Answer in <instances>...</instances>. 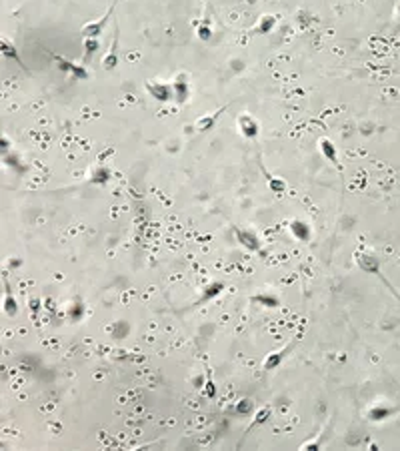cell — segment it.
<instances>
[{
    "mask_svg": "<svg viewBox=\"0 0 400 451\" xmlns=\"http://www.w3.org/2000/svg\"><path fill=\"white\" fill-rule=\"evenodd\" d=\"M222 289H224V285L222 283H210L206 289H204V293H202V299H200V303H206V301H212L214 297H218L220 293H222Z\"/></svg>",
    "mask_w": 400,
    "mask_h": 451,
    "instance_id": "cell-14",
    "label": "cell"
},
{
    "mask_svg": "<svg viewBox=\"0 0 400 451\" xmlns=\"http://www.w3.org/2000/svg\"><path fill=\"white\" fill-rule=\"evenodd\" d=\"M118 65V26H114V36H112V44H110V50L104 54L102 58V69L106 71H114Z\"/></svg>",
    "mask_w": 400,
    "mask_h": 451,
    "instance_id": "cell-6",
    "label": "cell"
},
{
    "mask_svg": "<svg viewBox=\"0 0 400 451\" xmlns=\"http://www.w3.org/2000/svg\"><path fill=\"white\" fill-rule=\"evenodd\" d=\"M206 397H208V399H214V397H216V385H214V381L210 379V375H208V381H206Z\"/></svg>",
    "mask_w": 400,
    "mask_h": 451,
    "instance_id": "cell-25",
    "label": "cell"
},
{
    "mask_svg": "<svg viewBox=\"0 0 400 451\" xmlns=\"http://www.w3.org/2000/svg\"><path fill=\"white\" fill-rule=\"evenodd\" d=\"M172 89H174V98L182 104L186 98H188V79L184 75L176 77V81L172 83Z\"/></svg>",
    "mask_w": 400,
    "mask_h": 451,
    "instance_id": "cell-10",
    "label": "cell"
},
{
    "mask_svg": "<svg viewBox=\"0 0 400 451\" xmlns=\"http://www.w3.org/2000/svg\"><path fill=\"white\" fill-rule=\"evenodd\" d=\"M112 8H114V4H110L108 6V10H106V14L102 16V18H98V20H94V22H88V24H84L82 26V36L84 38H98L102 32H104V28H106V22H108V18H110V14H112Z\"/></svg>",
    "mask_w": 400,
    "mask_h": 451,
    "instance_id": "cell-1",
    "label": "cell"
},
{
    "mask_svg": "<svg viewBox=\"0 0 400 451\" xmlns=\"http://www.w3.org/2000/svg\"><path fill=\"white\" fill-rule=\"evenodd\" d=\"M294 347V343H290L288 347H284V349H280V351H272V353H268V357L264 359V363H262V367H264V371H274L282 361H284V357L288 355V351Z\"/></svg>",
    "mask_w": 400,
    "mask_h": 451,
    "instance_id": "cell-8",
    "label": "cell"
},
{
    "mask_svg": "<svg viewBox=\"0 0 400 451\" xmlns=\"http://www.w3.org/2000/svg\"><path fill=\"white\" fill-rule=\"evenodd\" d=\"M268 188L272 190V192H278V195H282L284 190H286V182L280 179H274V177H268Z\"/></svg>",
    "mask_w": 400,
    "mask_h": 451,
    "instance_id": "cell-21",
    "label": "cell"
},
{
    "mask_svg": "<svg viewBox=\"0 0 400 451\" xmlns=\"http://www.w3.org/2000/svg\"><path fill=\"white\" fill-rule=\"evenodd\" d=\"M390 413H392V409H388V407H374V409L368 411V419H372V421H382V419H386Z\"/></svg>",
    "mask_w": 400,
    "mask_h": 451,
    "instance_id": "cell-18",
    "label": "cell"
},
{
    "mask_svg": "<svg viewBox=\"0 0 400 451\" xmlns=\"http://www.w3.org/2000/svg\"><path fill=\"white\" fill-rule=\"evenodd\" d=\"M274 26H276V16H274V14H264V16L260 18L258 26L254 28V32H258V34H268V32H272Z\"/></svg>",
    "mask_w": 400,
    "mask_h": 451,
    "instance_id": "cell-12",
    "label": "cell"
},
{
    "mask_svg": "<svg viewBox=\"0 0 400 451\" xmlns=\"http://www.w3.org/2000/svg\"><path fill=\"white\" fill-rule=\"evenodd\" d=\"M108 179H110V171H108L106 167H98V169H94L92 175H90V182H92V184H106Z\"/></svg>",
    "mask_w": 400,
    "mask_h": 451,
    "instance_id": "cell-15",
    "label": "cell"
},
{
    "mask_svg": "<svg viewBox=\"0 0 400 451\" xmlns=\"http://www.w3.org/2000/svg\"><path fill=\"white\" fill-rule=\"evenodd\" d=\"M238 128L240 133L246 137V139H254V137H258V133H260V126H258V122L250 116V114H240L238 118Z\"/></svg>",
    "mask_w": 400,
    "mask_h": 451,
    "instance_id": "cell-7",
    "label": "cell"
},
{
    "mask_svg": "<svg viewBox=\"0 0 400 451\" xmlns=\"http://www.w3.org/2000/svg\"><path fill=\"white\" fill-rule=\"evenodd\" d=\"M4 311L8 313V317H14L18 313V305H16V301H14L10 291H6V297H4Z\"/></svg>",
    "mask_w": 400,
    "mask_h": 451,
    "instance_id": "cell-19",
    "label": "cell"
},
{
    "mask_svg": "<svg viewBox=\"0 0 400 451\" xmlns=\"http://www.w3.org/2000/svg\"><path fill=\"white\" fill-rule=\"evenodd\" d=\"M290 231H292V235H294L298 241H302V243H306V241L310 239V235H312L308 223H304V221H292V223H290Z\"/></svg>",
    "mask_w": 400,
    "mask_h": 451,
    "instance_id": "cell-11",
    "label": "cell"
},
{
    "mask_svg": "<svg viewBox=\"0 0 400 451\" xmlns=\"http://www.w3.org/2000/svg\"><path fill=\"white\" fill-rule=\"evenodd\" d=\"M146 90L148 94L158 100V102H168L174 98V89L172 85H166V83H160V81H152V83H146Z\"/></svg>",
    "mask_w": 400,
    "mask_h": 451,
    "instance_id": "cell-2",
    "label": "cell"
},
{
    "mask_svg": "<svg viewBox=\"0 0 400 451\" xmlns=\"http://www.w3.org/2000/svg\"><path fill=\"white\" fill-rule=\"evenodd\" d=\"M358 265H360L364 271H368V273H376V271H378V261H376L374 257H366V255H362V257H358Z\"/></svg>",
    "mask_w": 400,
    "mask_h": 451,
    "instance_id": "cell-17",
    "label": "cell"
},
{
    "mask_svg": "<svg viewBox=\"0 0 400 451\" xmlns=\"http://www.w3.org/2000/svg\"><path fill=\"white\" fill-rule=\"evenodd\" d=\"M234 235H236V241H238L246 251L254 253V251H258V249H260V239H258V235H256L254 231H248V229H236V231H234Z\"/></svg>",
    "mask_w": 400,
    "mask_h": 451,
    "instance_id": "cell-4",
    "label": "cell"
},
{
    "mask_svg": "<svg viewBox=\"0 0 400 451\" xmlns=\"http://www.w3.org/2000/svg\"><path fill=\"white\" fill-rule=\"evenodd\" d=\"M54 60L58 62V69L64 71V73H70L74 81H86L88 79V71H86L84 65H74V62H70L62 56H54Z\"/></svg>",
    "mask_w": 400,
    "mask_h": 451,
    "instance_id": "cell-3",
    "label": "cell"
},
{
    "mask_svg": "<svg viewBox=\"0 0 400 451\" xmlns=\"http://www.w3.org/2000/svg\"><path fill=\"white\" fill-rule=\"evenodd\" d=\"M268 415H270V409H268V407H266V409H260V411H258V413H256V415H254V421H252V425H250V427H248V431H250V429H252V427H256V425H260V423H264V421H266V419H268ZM248 431H246V433H248Z\"/></svg>",
    "mask_w": 400,
    "mask_h": 451,
    "instance_id": "cell-22",
    "label": "cell"
},
{
    "mask_svg": "<svg viewBox=\"0 0 400 451\" xmlns=\"http://www.w3.org/2000/svg\"><path fill=\"white\" fill-rule=\"evenodd\" d=\"M252 301H254V303H262L264 307H270V309H274V307L280 305L278 297H274V295H254Z\"/></svg>",
    "mask_w": 400,
    "mask_h": 451,
    "instance_id": "cell-16",
    "label": "cell"
},
{
    "mask_svg": "<svg viewBox=\"0 0 400 451\" xmlns=\"http://www.w3.org/2000/svg\"><path fill=\"white\" fill-rule=\"evenodd\" d=\"M196 34H198V38H202V40H210V38H212V30H210V26H208L206 22H202V24L198 26Z\"/></svg>",
    "mask_w": 400,
    "mask_h": 451,
    "instance_id": "cell-24",
    "label": "cell"
},
{
    "mask_svg": "<svg viewBox=\"0 0 400 451\" xmlns=\"http://www.w3.org/2000/svg\"><path fill=\"white\" fill-rule=\"evenodd\" d=\"M248 2H250V4H254V2H258V0H248Z\"/></svg>",
    "mask_w": 400,
    "mask_h": 451,
    "instance_id": "cell-26",
    "label": "cell"
},
{
    "mask_svg": "<svg viewBox=\"0 0 400 451\" xmlns=\"http://www.w3.org/2000/svg\"><path fill=\"white\" fill-rule=\"evenodd\" d=\"M98 50V38H84V56H82V65H88L92 54Z\"/></svg>",
    "mask_w": 400,
    "mask_h": 451,
    "instance_id": "cell-13",
    "label": "cell"
},
{
    "mask_svg": "<svg viewBox=\"0 0 400 451\" xmlns=\"http://www.w3.org/2000/svg\"><path fill=\"white\" fill-rule=\"evenodd\" d=\"M0 52H2V56L4 58H8V60H12V62H16L24 73H30L28 69H26V65L22 62V58H20V54H18V48L12 44V40H8L6 36H2L0 38Z\"/></svg>",
    "mask_w": 400,
    "mask_h": 451,
    "instance_id": "cell-5",
    "label": "cell"
},
{
    "mask_svg": "<svg viewBox=\"0 0 400 451\" xmlns=\"http://www.w3.org/2000/svg\"><path fill=\"white\" fill-rule=\"evenodd\" d=\"M252 411V401L250 399H240L238 405H236V413L240 415H248Z\"/></svg>",
    "mask_w": 400,
    "mask_h": 451,
    "instance_id": "cell-23",
    "label": "cell"
},
{
    "mask_svg": "<svg viewBox=\"0 0 400 451\" xmlns=\"http://www.w3.org/2000/svg\"><path fill=\"white\" fill-rule=\"evenodd\" d=\"M320 147V153H322V157L330 163V165H334L336 169H340V163H338V153H336V147H334V143L332 141H328V139H320L318 143Z\"/></svg>",
    "mask_w": 400,
    "mask_h": 451,
    "instance_id": "cell-9",
    "label": "cell"
},
{
    "mask_svg": "<svg viewBox=\"0 0 400 451\" xmlns=\"http://www.w3.org/2000/svg\"><path fill=\"white\" fill-rule=\"evenodd\" d=\"M218 114H220V112H212V114H208V116H202V118L198 120V128H200V131H210L212 124L218 120Z\"/></svg>",
    "mask_w": 400,
    "mask_h": 451,
    "instance_id": "cell-20",
    "label": "cell"
}]
</instances>
